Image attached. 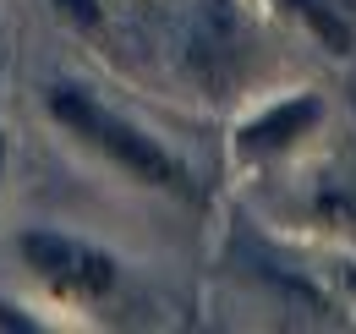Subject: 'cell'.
Masks as SVG:
<instances>
[{
	"instance_id": "obj_9",
	"label": "cell",
	"mask_w": 356,
	"mask_h": 334,
	"mask_svg": "<svg viewBox=\"0 0 356 334\" xmlns=\"http://www.w3.org/2000/svg\"><path fill=\"white\" fill-rule=\"evenodd\" d=\"M340 285H346V296L356 301V247L346 252V263H340Z\"/></svg>"
},
{
	"instance_id": "obj_3",
	"label": "cell",
	"mask_w": 356,
	"mask_h": 334,
	"mask_svg": "<svg viewBox=\"0 0 356 334\" xmlns=\"http://www.w3.org/2000/svg\"><path fill=\"white\" fill-rule=\"evenodd\" d=\"M329 126V104L318 88H291L274 93L258 110H247L236 132H230V159L241 170H274L285 159H296L312 137Z\"/></svg>"
},
{
	"instance_id": "obj_8",
	"label": "cell",
	"mask_w": 356,
	"mask_h": 334,
	"mask_svg": "<svg viewBox=\"0 0 356 334\" xmlns=\"http://www.w3.org/2000/svg\"><path fill=\"white\" fill-rule=\"evenodd\" d=\"M60 11L77 17V22H99V6H93V0H60Z\"/></svg>"
},
{
	"instance_id": "obj_6",
	"label": "cell",
	"mask_w": 356,
	"mask_h": 334,
	"mask_svg": "<svg viewBox=\"0 0 356 334\" xmlns=\"http://www.w3.org/2000/svg\"><path fill=\"white\" fill-rule=\"evenodd\" d=\"M302 28H307V39L318 49H329V55H351L356 49V28H351V11L340 6V0H280Z\"/></svg>"
},
{
	"instance_id": "obj_5",
	"label": "cell",
	"mask_w": 356,
	"mask_h": 334,
	"mask_svg": "<svg viewBox=\"0 0 356 334\" xmlns=\"http://www.w3.org/2000/svg\"><path fill=\"white\" fill-rule=\"evenodd\" d=\"M296 214H302L307 230L356 247V148H340V154H329L312 170Z\"/></svg>"
},
{
	"instance_id": "obj_2",
	"label": "cell",
	"mask_w": 356,
	"mask_h": 334,
	"mask_svg": "<svg viewBox=\"0 0 356 334\" xmlns=\"http://www.w3.org/2000/svg\"><path fill=\"white\" fill-rule=\"evenodd\" d=\"M17 263L44 285L60 307H99L104 296L121 285V263L115 252L93 247L72 230H55V225H28L17 230Z\"/></svg>"
},
{
	"instance_id": "obj_4",
	"label": "cell",
	"mask_w": 356,
	"mask_h": 334,
	"mask_svg": "<svg viewBox=\"0 0 356 334\" xmlns=\"http://www.w3.org/2000/svg\"><path fill=\"white\" fill-rule=\"evenodd\" d=\"M186 77L209 99H236L252 77V28L236 0H203L186 33Z\"/></svg>"
},
{
	"instance_id": "obj_10",
	"label": "cell",
	"mask_w": 356,
	"mask_h": 334,
	"mask_svg": "<svg viewBox=\"0 0 356 334\" xmlns=\"http://www.w3.org/2000/svg\"><path fill=\"white\" fill-rule=\"evenodd\" d=\"M6 154H11V148H6V132H0V186H6Z\"/></svg>"
},
{
	"instance_id": "obj_7",
	"label": "cell",
	"mask_w": 356,
	"mask_h": 334,
	"mask_svg": "<svg viewBox=\"0 0 356 334\" xmlns=\"http://www.w3.org/2000/svg\"><path fill=\"white\" fill-rule=\"evenodd\" d=\"M0 329H44V324H39V318H28L17 301H6V296H0Z\"/></svg>"
},
{
	"instance_id": "obj_1",
	"label": "cell",
	"mask_w": 356,
	"mask_h": 334,
	"mask_svg": "<svg viewBox=\"0 0 356 334\" xmlns=\"http://www.w3.org/2000/svg\"><path fill=\"white\" fill-rule=\"evenodd\" d=\"M44 116L77 148H88L93 159L127 175L132 186H148V192H165V198H197L192 186V170L181 165L176 154L148 132V126L127 121L121 110H110L99 93H88L83 83H49L44 88Z\"/></svg>"
}]
</instances>
